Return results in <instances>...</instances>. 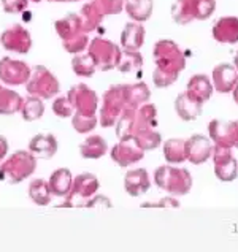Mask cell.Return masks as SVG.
Returning a JSON list of instances; mask_svg holds the SVG:
<instances>
[{
  "mask_svg": "<svg viewBox=\"0 0 238 252\" xmlns=\"http://www.w3.org/2000/svg\"><path fill=\"white\" fill-rule=\"evenodd\" d=\"M156 68L153 81L156 88H169L178 80L186 67V57L181 49L170 40H161L154 46Z\"/></svg>",
  "mask_w": 238,
  "mask_h": 252,
  "instance_id": "cell-1",
  "label": "cell"
},
{
  "mask_svg": "<svg viewBox=\"0 0 238 252\" xmlns=\"http://www.w3.org/2000/svg\"><path fill=\"white\" fill-rule=\"evenodd\" d=\"M56 32L62 40V46L70 54H79L88 49L89 33L83 27L79 14L68 13L67 16L56 21Z\"/></svg>",
  "mask_w": 238,
  "mask_h": 252,
  "instance_id": "cell-2",
  "label": "cell"
},
{
  "mask_svg": "<svg viewBox=\"0 0 238 252\" xmlns=\"http://www.w3.org/2000/svg\"><path fill=\"white\" fill-rule=\"evenodd\" d=\"M37 170V157L31 151H16L0 165V181L19 184Z\"/></svg>",
  "mask_w": 238,
  "mask_h": 252,
  "instance_id": "cell-3",
  "label": "cell"
},
{
  "mask_svg": "<svg viewBox=\"0 0 238 252\" xmlns=\"http://www.w3.org/2000/svg\"><path fill=\"white\" fill-rule=\"evenodd\" d=\"M154 183L170 195H187L192 189V176L186 168H176L171 165H162L154 173Z\"/></svg>",
  "mask_w": 238,
  "mask_h": 252,
  "instance_id": "cell-4",
  "label": "cell"
},
{
  "mask_svg": "<svg viewBox=\"0 0 238 252\" xmlns=\"http://www.w3.org/2000/svg\"><path fill=\"white\" fill-rule=\"evenodd\" d=\"M26 91L29 95L38 97L41 100H49L56 97L61 91L59 80L45 65H35L29 81L26 83Z\"/></svg>",
  "mask_w": 238,
  "mask_h": 252,
  "instance_id": "cell-5",
  "label": "cell"
},
{
  "mask_svg": "<svg viewBox=\"0 0 238 252\" xmlns=\"http://www.w3.org/2000/svg\"><path fill=\"white\" fill-rule=\"evenodd\" d=\"M88 53L92 56L96 67L100 71H110L113 68H118L121 61V49L118 45L106 38H92L88 45Z\"/></svg>",
  "mask_w": 238,
  "mask_h": 252,
  "instance_id": "cell-6",
  "label": "cell"
},
{
  "mask_svg": "<svg viewBox=\"0 0 238 252\" xmlns=\"http://www.w3.org/2000/svg\"><path fill=\"white\" fill-rule=\"evenodd\" d=\"M126 110V100H124V91H122V84L110 86L102 97V108L99 111V122L102 127H113L116 121Z\"/></svg>",
  "mask_w": 238,
  "mask_h": 252,
  "instance_id": "cell-7",
  "label": "cell"
},
{
  "mask_svg": "<svg viewBox=\"0 0 238 252\" xmlns=\"http://www.w3.org/2000/svg\"><path fill=\"white\" fill-rule=\"evenodd\" d=\"M99 187L100 183L96 175H92V173H81V175L73 178L70 192L66 195V203L59 206H67V208L83 206L89 198L96 195Z\"/></svg>",
  "mask_w": 238,
  "mask_h": 252,
  "instance_id": "cell-8",
  "label": "cell"
},
{
  "mask_svg": "<svg viewBox=\"0 0 238 252\" xmlns=\"http://www.w3.org/2000/svg\"><path fill=\"white\" fill-rule=\"evenodd\" d=\"M67 97L73 106V114L78 116H97L99 95L89 86L83 83L71 86L67 92Z\"/></svg>",
  "mask_w": 238,
  "mask_h": 252,
  "instance_id": "cell-9",
  "label": "cell"
},
{
  "mask_svg": "<svg viewBox=\"0 0 238 252\" xmlns=\"http://www.w3.org/2000/svg\"><path fill=\"white\" fill-rule=\"evenodd\" d=\"M0 43L6 51H13L18 54H27L32 48V35L24 26L13 24L5 29L0 35Z\"/></svg>",
  "mask_w": 238,
  "mask_h": 252,
  "instance_id": "cell-10",
  "label": "cell"
},
{
  "mask_svg": "<svg viewBox=\"0 0 238 252\" xmlns=\"http://www.w3.org/2000/svg\"><path fill=\"white\" fill-rule=\"evenodd\" d=\"M208 133L216 146L237 148L238 143V121H221L213 119L208 124Z\"/></svg>",
  "mask_w": 238,
  "mask_h": 252,
  "instance_id": "cell-11",
  "label": "cell"
},
{
  "mask_svg": "<svg viewBox=\"0 0 238 252\" xmlns=\"http://www.w3.org/2000/svg\"><path fill=\"white\" fill-rule=\"evenodd\" d=\"M32 68L24 61H16L11 57L0 59V80L8 86H23L29 81Z\"/></svg>",
  "mask_w": 238,
  "mask_h": 252,
  "instance_id": "cell-12",
  "label": "cell"
},
{
  "mask_svg": "<svg viewBox=\"0 0 238 252\" xmlns=\"http://www.w3.org/2000/svg\"><path fill=\"white\" fill-rule=\"evenodd\" d=\"M213 162H214V175L224 183L234 181L238 176V162L230 153V148L216 146L213 148Z\"/></svg>",
  "mask_w": 238,
  "mask_h": 252,
  "instance_id": "cell-13",
  "label": "cell"
},
{
  "mask_svg": "<svg viewBox=\"0 0 238 252\" xmlns=\"http://www.w3.org/2000/svg\"><path fill=\"white\" fill-rule=\"evenodd\" d=\"M111 160L118 163L119 167H129V165L138 163L145 157V151L136 146L132 138L119 140L110 151Z\"/></svg>",
  "mask_w": 238,
  "mask_h": 252,
  "instance_id": "cell-14",
  "label": "cell"
},
{
  "mask_svg": "<svg viewBox=\"0 0 238 252\" xmlns=\"http://www.w3.org/2000/svg\"><path fill=\"white\" fill-rule=\"evenodd\" d=\"M186 160L192 165H200L206 162L213 154L211 140L204 135H192L189 140H186Z\"/></svg>",
  "mask_w": 238,
  "mask_h": 252,
  "instance_id": "cell-15",
  "label": "cell"
},
{
  "mask_svg": "<svg viewBox=\"0 0 238 252\" xmlns=\"http://www.w3.org/2000/svg\"><path fill=\"white\" fill-rule=\"evenodd\" d=\"M151 187L149 173L145 168L129 170L124 176V189L131 197H140Z\"/></svg>",
  "mask_w": 238,
  "mask_h": 252,
  "instance_id": "cell-16",
  "label": "cell"
},
{
  "mask_svg": "<svg viewBox=\"0 0 238 252\" xmlns=\"http://www.w3.org/2000/svg\"><path fill=\"white\" fill-rule=\"evenodd\" d=\"M238 83V71L230 63H219L213 70V88L218 92H230Z\"/></svg>",
  "mask_w": 238,
  "mask_h": 252,
  "instance_id": "cell-17",
  "label": "cell"
},
{
  "mask_svg": "<svg viewBox=\"0 0 238 252\" xmlns=\"http://www.w3.org/2000/svg\"><path fill=\"white\" fill-rule=\"evenodd\" d=\"M57 140L53 133H38L29 143V151L38 159H51L57 153Z\"/></svg>",
  "mask_w": 238,
  "mask_h": 252,
  "instance_id": "cell-18",
  "label": "cell"
},
{
  "mask_svg": "<svg viewBox=\"0 0 238 252\" xmlns=\"http://www.w3.org/2000/svg\"><path fill=\"white\" fill-rule=\"evenodd\" d=\"M202 106H204V103L199 102L197 98H194L189 92L179 94L175 100V111L179 116V119H183L186 122L196 121L202 114Z\"/></svg>",
  "mask_w": 238,
  "mask_h": 252,
  "instance_id": "cell-19",
  "label": "cell"
},
{
  "mask_svg": "<svg viewBox=\"0 0 238 252\" xmlns=\"http://www.w3.org/2000/svg\"><path fill=\"white\" fill-rule=\"evenodd\" d=\"M124 91V100H126V110H136L143 103H146L151 97V91L146 83H135V84H122Z\"/></svg>",
  "mask_w": 238,
  "mask_h": 252,
  "instance_id": "cell-20",
  "label": "cell"
},
{
  "mask_svg": "<svg viewBox=\"0 0 238 252\" xmlns=\"http://www.w3.org/2000/svg\"><path fill=\"white\" fill-rule=\"evenodd\" d=\"M145 43V29L140 23L126 24L124 31L121 33V46L129 51H138Z\"/></svg>",
  "mask_w": 238,
  "mask_h": 252,
  "instance_id": "cell-21",
  "label": "cell"
},
{
  "mask_svg": "<svg viewBox=\"0 0 238 252\" xmlns=\"http://www.w3.org/2000/svg\"><path fill=\"white\" fill-rule=\"evenodd\" d=\"M106 153H108V143L100 135H92L79 145V154H81L83 159L96 160L103 157Z\"/></svg>",
  "mask_w": 238,
  "mask_h": 252,
  "instance_id": "cell-22",
  "label": "cell"
},
{
  "mask_svg": "<svg viewBox=\"0 0 238 252\" xmlns=\"http://www.w3.org/2000/svg\"><path fill=\"white\" fill-rule=\"evenodd\" d=\"M71 183H73V176L68 168H57L49 176V190L54 197H66L70 192Z\"/></svg>",
  "mask_w": 238,
  "mask_h": 252,
  "instance_id": "cell-23",
  "label": "cell"
},
{
  "mask_svg": "<svg viewBox=\"0 0 238 252\" xmlns=\"http://www.w3.org/2000/svg\"><path fill=\"white\" fill-rule=\"evenodd\" d=\"M194 98H197L199 102L205 103L206 100H210L213 94V83L206 75H194L189 83H187V91Z\"/></svg>",
  "mask_w": 238,
  "mask_h": 252,
  "instance_id": "cell-24",
  "label": "cell"
},
{
  "mask_svg": "<svg viewBox=\"0 0 238 252\" xmlns=\"http://www.w3.org/2000/svg\"><path fill=\"white\" fill-rule=\"evenodd\" d=\"M157 126V108L154 103H143L135 111V132L154 128Z\"/></svg>",
  "mask_w": 238,
  "mask_h": 252,
  "instance_id": "cell-25",
  "label": "cell"
},
{
  "mask_svg": "<svg viewBox=\"0 0 238 252\" xmlns=\"http://www.w3.org/2000/svg\"><path fill=\"white\" fill-rule=\"evenodd\" d=\"M214 38L221 43H237L238 41V19L222 18L214 27Z\"/></svg>",
  "mask_w": 238,
  "mask_h": 252,
  "instance_id": "cell-26",
  "label": "cell"
},
{
  "mask_svg": "<svg viewBox=\"0 0 238 252\" xmlns=\"http://www.w3.org/2000/svg\"><path fill=\"white\" fill-rule=\"evenodd\" d=\"M24 98L19 95L16 91L0 86V114L8 116V114H14L21 111Z\"/></svg>",
  "mask_w": 238,
  "mask_h": 252,
  "instance_id": "cell-27",
  "label": "cell"
},
{
  "mask_svg": "<svg viewBox=\"0 0 238 252\" xmlns=\"http://www.w3.org/2000/svg\"><path fill=\"white\" fill-rule=\"evenodd\" d=\"M173 19L178 24H187L197 18V0H176L173 5Z\"/></svg>",
  "mask_w": 238,
  "mask_h": 252,
  "instance_id": "cell-28",
  "label": "cell"
},
{
  "mask_svg": "<svg viewBox=\"0 0 238 252\" xmlns=\"http://www.w3.org/2000/svg\"><path fill=\"white\" fill-rule=\"evenodd\" d=\"M126 11L136 23L149 19L153 13V0H126Z\"/></svg>",
  "mask_w": 238,
  "mask_h": 252,
  "instance_id": "cell-29",
  "label": "cell"
},
{
  "mask_svg": "<svg viewBox=\"0 0 238 252\" xmlns=\"http://www.w3.org/2000/svg\"><path fill=\"white\" fill-rule=\"evenodd\" d=\"M51 190H49V184L45 179H34L29 184V197L38 206H46L51 203Z\"/></svg>",
  "mask_w": 238,
  "mask_h": 252,
  "instance_id": "cell-30",
  "label": "cell"
},
{
  "mask_svg": "<svg viewBox=\"0 0 238 252\" xmlns=\"http://www.w3.org/2000/svg\"><path fill=\"white\" fill-rule=\"evenodd\" d=\"M186 140L170 138L164 143V157L169 163H183L186 160Z\"/></svg>",
  "mask_w": 238,
  "mask_h": 252,
  "instance_id": "cell-31",
  "label": "cell"
},
{
  "mask_svg": "<svg viewBox=\"0 0 238 252\" xmlns=\"http://www.w3.org/2000/svg\"><path fill=\"white\" fill-rule=\"evenodd\" d=\"M79 18H81V23H83V27L86 29V32H94L96 29H99V26L102 24L103 21V14L100 13L96 6H94V3L89 2L83 5L81 11H79Z\"/></svg>",
  "mask_w": 238,
  "mask_h": 252,
  "instance_id": "cell-32",
  "label": "cell"
},
{
  "mask_svg": "<svg viewBox=\"0 0 238 252\" xmlns=\"http://www.w3.org/2000/svg\"><path fill=\"white\" fill-rule=\"evenodd\" d=\"M71 70H73V73L76 76L91 78L97 71V67L89 53H86V54L79 53V54H75L73 59H71Z\"/></svg>",
  "mask_w": 238,
  "mask_h": 252,
  "instance_id": "cell-33",
  "label": "cell"
},
{
  "mask_svg": "<svg viewBox=\"0 0 238 252\" xmlns=\"http://www.w3.org/2000/svg\"><path fill=\"white\" fill-rule=\"evenodd\" d=\"M135 111L136 110H127L122 111V114L119 116V119L116 121V136L118 140H127V138H132L134 132H135Z\"/></svg>",
  "mask_w": 238,
  "mask_h": 252,
  "instance_id": "cell-34",
  "label": "cell"
},
{
  "mask_svg": "<svg viewBox=\"0 0 238 252\" xmlns=\"http://www.w3.org/2000/svg\"><path fill=\"white\" fill-rule=\"evenodd\" d=\"M19 113L26 122H34L43 116V113H45V103H43L41 98L31 95L23 102Z\"/></svg>",
  "mask_w": 238,
  "mask_h": 252,
  "instance_id": "cell-35",
  "label": "cell"
},
{
  "mask_svg": "<svg viewBox=\"0 0 238 252\" xmlns=\"http://www.w3.org/2000/svg\"><path fill=\"white\" fill-rule=\"evenodd\" d=\"M132 140L136 143V146L141 148L143 151H153L162 145V136L154 128H146V130L136 132Z\"/></svg>",
  "mask_w": 238,
  "mask_h": 252,
  "instance_id": "cell-36",
  "label": "cell"
},
{
  "mask_svg": "<svg viewBox=\"0 0 238 252\" xmlns=\"http://www.w3.org/2000/svg\"><path fill=\"white\" fill-rule=\"evenodd\" d=\"M143 67V56L138 51H129L124 49V53L121 56L118 70L121 73H138V70Z\"/></svg>",
  "mask_w": 238,
  "mask_h": 252,
  "instance_id": "cell-37",
  "label": "cell"
},
{
  "mask_svg": "<svg viewBox=\"0 0 238 252\" xmlns=\"http://www.w3.org/2000/svg\"><path fill=\"white\" fill-rule=\"evenodd\" d=\"M99 118L97 116H78V114H71V126L78 133H89L91 130L97 127Z\"/></svg>",
  "mask_w": 238,
  "mask_h": 252,
  "instance_id": "cell-38",
  "label": "cell"
},
{
  "mask_svg": "<svg viewBox=\"0 0 238 252\" xmlns=\"http://www.w3.org/2000/svg\"><path fill=\"white\" fill-rule=\"evenodd\" d=\"M91 2L103 16H106V14H118L122 11V6H124L122 0H91Z\"/></svg>",
  "mask_w": 238,
  "mask_h": 252,
  "instance_id": "cell-39",
  "label": "cell"
},
{
  "mask_svg": "<svg viewBox=\"0 0 238 252\" xmlns=\"http://www.w3.org/2000/svg\"><path fill=\"white\" fill-rule=\"evenodd\" d=\"M53 113L56 114L57 118H71V114H73V106H71L68 97H57L54 102H53Z\"/></svg>",
  "mask_w": 238,
  "mask_h": 252,
  "instance_id": "cell-40",
  "label": "cell"
},
{
  "mask_svg": "<svg viewBox=\"0 0 238 252\" xmlns=\"http://www.w3.org/2000/svg\"><path fill=\"white\" fill-rule=\"evenodd\" d=\"M29 0H2V8L5 13L16 14L27 10Z\"/></svg>",
  "mask_w": 238,
  "mask_h": 252,
  "instance_id": "cell-41",
  "label": "cell"
},
{
  "mask_svg": "<svg viewBox=\"0 0 238 252\" xmlns=\"http://www.w3.org/2000/svg\"><path fill=\"white\" fill-rule=\"evenodd\" d=\"M83 208H111V201L103 195H94L86 201Z\"/></svg>",
  "mask_w": 238,
  "mask_h": 252,
  "instance_id": "cell-42",
  "label": "cell"
},
{
  "mask_svg": "<svg viewBox=\"0 0 238 252\" xmlns=\"http://www.w3.org/2000/svg\"><path fill=\"white\" fill-rule=\"evenodd\" d=\"M141 206L143 208H149V206H153V208H179V201L173 197H167V198L159 200L157 203H143Z\"/></svg>",
  "mask_w": 238,
  "mask_h": 252,
  "instance_id": "cell-43",
  "label": "cell"
},
{
  "mask_svg": "<svg viewBox=\"0 0 238 252\" xmlns=\"http://www.w3.org/2000/svg\"><path fill=\"white\" fill-rule=\"evenodd\" d=\"M6 154H8V141L3 135H0V162H2Z\"/></svg>",
  "mask_w": 238,
  "mask_h": 252,
  "instance_id": "cell-44",
  "label": "cell"
},
{
  "mask_svg": "<svg viewBox=\"0 0 238 252\" xmlns=\"http://www.w3.org/2000/svg\"><path fill=\"white\" fill-rule=\"evenodd\" d=\"M234 100H235V103L238 105V83H237L235 89H234Z\"/></svg>",
  "mask_w": 238,
  "mask_h": 252,
  "instance_id": "cell-45",
  "label": "cell"
},
{
  "mask_svg": "<svg viewBox=\"0 0 238 252\" xmlns=\"http://www.w3.org/2000/svg\"><path fill=\"white\" fill-rule=\"evenodd\" d=\"M48 2H78V0H48Z\"/></svg>",
  "mask_w": 238,
  "mask_h": 252,
  "instance_id": "cell-46",
  "label": "cell"
},
{
  "mask_svg": "<svg viewBox=\"0 0 238 252\" xmlns=\"http://www.w3.org/2000/svg\"><path fill=\"white\" fill-rule=\"evenodd\" d=\"M31 2H35V3H38V2H41V0H31Z\"/></svg>",
  "mask_w": 238,
  "mask_h": 252,
  "instance_id": "cell-47",
  "label": "cell"
},
{
  "mask_svg": "<svg viewBox=\"0 0 238 252\" xmlns=\"http://www.w3.org/2000/svg\"><path fill=\"white\" fill-rule=\"evenodd\" d=\"M237 148H238V143H237Z\"/></svg>",
  "mask_w": 238,
  "mask_h": 252,
  "instance_id": "cell-48",
  "label": "cell"
}]
</instances>
